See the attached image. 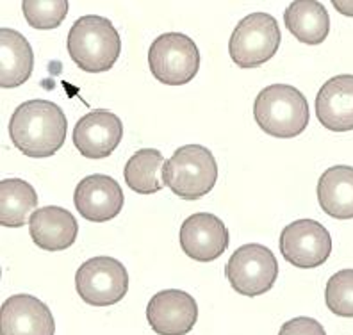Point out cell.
I'll return each mask as SVG.
<instances>
[{
  "mask_svg": "<svg viewBox=\"0 0 353 335\" xmlns=\"http://www.w3.org/2000/svg\"><path fill=\"white\" fill-rule=\"evenodd\" d=\"M66 130L65 112L50 100H27L14 109L9 120V138L18 150L32 159L56 154L65 145Z\"/></svg>",
  "mask_w": 353,
  "mask_h": 335,
  "instance_id": "6da1fadb",
  "label": "cell"
},
{
  "mask_svg": "<svg viewBox=\"0 0 353 335\" xmlns=\"http://www.w3.org/2000/svg\"><path fill=\"white\" fill-rule=\"evenodd\" d=\"M280 38V27L272 14L252 13L234 29L228 54L239 68H257L275 56Z\"/></svg>",
  "mask_w": 353,
  "mask_h": 335,
  "instance_id": "8992f818",
  "label": "cell"
},
{
  "mask_svg": "<svg viewBox=\"0 0 353 335\" xmlns=\"http://www.w3.org/2000/svg\"><path fill=\"white\" fill-rule=\"evenodd\" d=\"M218 179V164L211 150L202 145L176 148L163 168L164 185L184 200H199L211 193Z\"/></svg>",
  "mask_w": 353,
  "mask_h": 335,
  "instance_id": "277c9868",
  "label": "cell"
},
{
  "mask_svg": "<svg viewBox=\"0 0 353 335\" xmlns=\"http://www.w3.org/2000/svg\"><path fill=\"white\" fill-rule=\"evenodd\" d=\"M284 23L298 41L305 45H319L330 32V17L323 4L314 0L291 2L284 13Z\"/></svg>",
  "mask_w": 353,
  "mask_h": 335,
  "instance_id": "d6986e66",
  "label": "cell"
},
{
  "mask_svg": "<svg viewBox=\"0 0 353 335\" xmlns=\"http://www.w3.org/2000/svg\"><path fill=\"white\" fill-rule=\"evenodd\" d=\"M74 145L88 159H105L123 138V123L111 111L97 109L81 118L74 129Z\"/></svg>",
  "mask_w": 353,
  "mask_h": 335,
  "instance_id": "7c38bea8",
  "label": "cell"
},
{
  "mask_svg": "<svg viewBox=\"0 0 353 335\" xmlns=\"http://www.w3.org/2000/svg\"><path fill=\"white\" fill-rule=\"evenodd\" d=\"M66 48L75 65L88 73L108 72L120 57L121 39L108 18L86 14L72 26Z\"/></svg>",
  "mask_w": 353,
  "mask_h": 335,
  "instance_id": "7a4b0ae2",
  "label": "cell"
},
{
  "mask_svg": "<svg viewBox=\"0 0 353 335\" xmlns=\"http://www.w3.org/2000/svg\"><path fill=\"white\" fill-rule=\"evenodd\" d=\"M182 252L196 263H212L225 254L230 236L218 216L211 212H196L185 219L181 227Z\"/></svg>",
  "mask_w": 353,
  "mask_h": 335,
  "instance_id": "8fae6325",
  "label": "cell"
},
{
  "mask_svg": "<svg viewBox=\"0 0 353 335\" xmlns=\"http://www.w3.org/2000/svg\"><path fill=\"white\" fill-rule=\"evenodd\" d=\"M147 321L157 335H188L199 321V305L181 289L159 291L148 301Z\"/></svg>",
  "mask_w": 353,
  "mask_h": 335,
  "instance_id": "30bf717a",
  "label": "cell"
},
{
  "mask_svg": "<svg viewBox=\"0 0 353 335\" xmlns=\"http://www.w3.org/2000/svg\"><path fill=\"white\" fill-rule=\"evenodd\" d=\"M74 203L79 214L93 223L117 218L123 209V191L112 176L90 175L75 187Z\"/></svg>",
  "mask_w": 353,
  "mask_h": 335,
  "instance_id": "5bb4252c",
  "label": "cell"
},
{
  "mask_svg": "<svg viewBox=\"0 0 353 335\" xmlns=\"http://www.w3.org/2000/svg\"><path fill=\"white\" fill-rule=\"evenodd\" d=\"M38 207V194L22 179H4L0 182V223L17 228L26 225L29 214Z\"/></svg>",
  "mask_w": 353,
  "mask_h": 335,
  "instance_id": "ffe728a7",
  "label": "cell"
},
{
  "mask_svg": "<svg viewBox=\"0 0 353 335\" xmlns=\"http://www.w3.org/2000/svg\"><path fill=\"white\" fill-rule=\"evenodd\" d=\"M316 116L332 132L353 130V75H337L325 82L316 97Z\"/></svg>",
  "mask_w": 353,
  "mask_h": 335,
  "instance_id": "9a60e30c",
  "label": "cell"
},
{
  "mask_svg": "<svg viewBox=\"0 0 353 335\" xmlns=\"http://www.w3.org/2000/svg\"><path fill=\"white\" fill-rule=\"evenodd\" d=\"M70 4L66 0H26L22 11L27 23L39 30L56 29L68 14Z\"/></svg>",
  "mask_w": 353,
  "mask_h": 335,
  "instance_id": "7402d4cb",
  "label": "cell"
},
{
  "mask_svg": "<svg viewBox=\"0 0 353 335\" xmlns=\"http://www.w3.org/2000/svg\"><path fill=\"white\" fill-rule=\"evenodd\" d=\"M280 254L302 270L325 264L332 252V237L327 228L314 219H298L289 223L280 234Z\"/></svg>",
  "mask_w": 353,
  "mask_h": 335,
  "instance_id": "9c48e42d",
  "label": "cell"
},
{
  "mask_svg": "<svg viewBox=\"0 0 353 335\" xmlns=\"http://www.w3.org/2000/svg\"><path fill=\"white\" fill-rule=\"evenodd\" d=\"M164 157L155 148H143L127 161L123 168V176L129 190L139 194L159 193L164 187L163 168Z\"/></svg>",
  "mask_w": 353,
  "mask_h": 335,
  "instance_id": "44dd1931",
  "label": "cell"
},
{
  "mask_svg": "<svg viewBox=\"0 0 353 335\" xmlns=\"http://www.w3.org/2000/svg\"><path fill=\"white\" fill-rule=\"evenodd\" d=\"M254 118L268 136L296 138L309 125V103L302 91L294 86L272 84L255 99Z\"/></svg>",
  "mask_w": 353,
  "mask_h": 335,
  "instance_id": "3957f363",
  "label": "cell"
},
{
  "mask_svg": "<svg viewBox=\"0 0 353 335\" xmlns=\"http://www.w3.org/2000/svg\"><path fill=\"white\" fill-rule=\"evenodd\" d=\"M34 68V54L26 36L18 30H0V86L18 88L29 81Z\"/></svg>",
  "mask_w": 353,
  "mask_h": 335,
  "instance_id": "e0dca14e",
  "label": "cell"
},
{
  "mask_svg": "<svg viewBox=\"0 0 353 335\" xmlns=\"http://www.w3.org/2000/svg\"><path fill=\"white\" fill-rule=\"evenodd\" d=\"M29 234L34 245L41 250L61 252L74 245L79 234V225L74 214L63 207H39L30 214Z\"/></svg>",
  "mask_w": 353,
  "mask_h": 335,
  "instance_id": "2e32d148",
  "label": "cell"
},
{
  "mask_svg": "<svg viewBox=\"0 0 353 335\" xmlns=\"http://www.w3.org/2000/svg\"><path fill=\"white\" fill-rule=\"evenodd\" d=\"M325 301L332 314L353 318V270H341L328 278Z\"/></svg>",
  "mask_w": 353,
  "mask_h": 335,
  "instance_id": "603a6c76",
  "label": "cell"
},
{
  "mask_svg": "<svg viewBox=\"0 0 353 335\" xmlns=\"http://www.w3.org/2000/svg\"><path fill=\"white\" fill-rule=\"evenodd\" d=\"M75 289L88 305H117L129 291V273L117 258L93 257L75 273Z\"/></svg>",
  "mask_w": 353,
  "mask_h": 335,
  "instance_id": "ba28073f",
  "label": "cell"
},
{
  "mask_svg": "<svg viewBox=\"0 0 353 335\" xmlns=\"http://www.w3.org/2000/svg\"><path fill=\"white\" fill-rule=\"evenodd\" d=\"M318 202L330 218H353V166L337 164L319 176Z\"/></svg>",
  "mask_w": 353,
  "mask_h": 335,
  "instance_id": "ac0fdd59",
  "label": "cell"
},
{
  "mask_svg": "<svg viewBox=\"0 0 353 335\" xmlns=\"http://www.w3.org/2000/svg\"><path fill=\"white\" fill-rule=\"evenodd\" d=\"M279 335H327V332L321 327V323L316 319L300 316V318L285 321L280 327Z\"/></svg>",
  "mask_w": 353,
  "mask_h": 335,
  "instance_id": "cb8c5ba5",
  "label": "cell"
},
{
  "mask_svg": "<svg viewBox=\"0 0 353 335\" xmlns=\"http://www.w3.org/2000/svg\"><path fill=\"white\" fill-rule=\"evenodd\" d=\"M148 66L155 79L168 86H182L196 77L200 68V52L190 36L166 32L152 41Z\"/></svg>",
  "mask_w": 353,
  "mask_h": 335,
  "instance_id": "5b68a950",
  "label": "cell"
},
{
  "mask_svg": "<svg viewBox=\"0 0 353 335\" xmlns=\"http://www.w3.org/2000/svg\"><path fill=\"white\" fill-rule=\"evenodd\" d=\"M0 335H56V321L39 298L13 294L0 309Z\"/></svg>",
  "mask_w": 353,
  "mask_h": 335,
  "instance_id": "4fadbf2b",
  "label": "cell"
},
{
  "mask_svg": "<svg viewBox=\"0 0 353 335\" xmlns=\"http://www.w3.org/2000/svg\"><path fill=\"white\" fill-rule=\"evenodd\" d=\"M225 275L232 289L243 296H261L275 285L279 263L270 248L257 243L243 245L228 258Z\"/></svg>",
  "mask_w": 353,
  "mask_h": 335,
  "instance_id": "52a82bcc",
  "label": "cell"
},
{
  "mask_svg": "<svg viewBox=\"0 0 353 335\" xmlns=\"http://www.w3.org/2000/svg\"><path fill=\"white\" fill-rule=\"evenodd\" d=\"M332 6H334L339 13L346 14V17H353V2H339V0H334Z\"/></svg>",
  "mask_w": 353,
  "mask_h": 335,
  "instance_id": "d4e9b609",
  "label": "cell"
}]
</instances>
